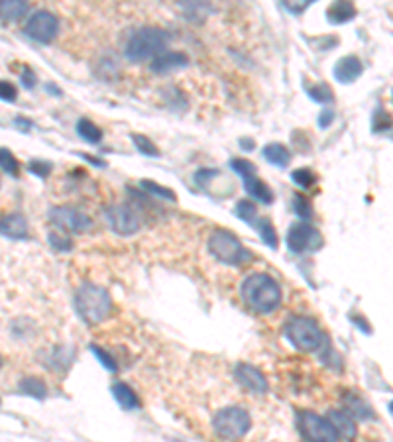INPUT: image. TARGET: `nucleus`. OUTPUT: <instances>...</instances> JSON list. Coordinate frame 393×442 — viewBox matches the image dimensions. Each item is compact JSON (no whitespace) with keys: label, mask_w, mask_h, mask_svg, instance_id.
<instances>
[{"label":"nucleus","mask_w":393,"mask_h":442,"mask_svg":"<svg viewBox=\"0 0 393 442\" xmlns=\"http://www.w3.org/2000/svg\"><path fill=\"white\" fill-rule=\"evenodd\" d=\"M240 295L250 309L258 315H267L276 310L281 303V289L274 278L267 273H252L242 281Z\"/></svg>","instance_id":"obj_1"},{"label":"nucleus","mask_w":393,"mask_h":442,"mask_svg":"<svg viewBox=\"0 0 393 442\" xmlns=\"http://www.w3.org/2000/svg\"><path fill=\"white\" fill-rule=\"evenodd\" d=\"M75 312L79 319L87 324L102 323L110 310H112V299L106 289L93 283H83L73 297Z\"/></svg>","instance_id":"obj_2"},{"label":"nucleus","mask_w":393,"mask_h":442,"mask_svg":"<svg viewBox=\"0 0 393 442\" xmlns=\"http://www.w3.org/2000/svg\"><path fill=\"white\" fill-rule=\"evenodd\" d=\"M171 42V36L160 28H140L130 36L126 44V58L132 63H144L154 61L165 53L167 45Z\"/></svg>","instance_id":"obj_3"},{"label":"nucleus","mask_w":393,"mask_h":442,"mask_svg":"<svg viewBox=\"0 0 393 442\" xmlns=\"http://www.w3.org/2000/svg\"><path fill=\"white\" fill-rule=\"evenodd\" d=\"M285 336L301 352H317L324 344L320 326L309 317H293L285 324Z\"/></svg>","instance_id":"obj_4"},{"label":"nucleus","mask_w":393,"mask_h":442,"mask_svg":"<svg viewBox=\"0 0 393 442\" xmlns=\"http://www.w3.org/2000/svg\"><path fill=\"white\" fill-rule=\"evenodd\" d=\"M209 250L211 254L226 265H240L250 258L248 250L240 244V240L228 232V230H215L211 238H209Z\"/></svg>","instance_id":"obj_5"},{"label":"nucleus","mask_w":393,"mask_h":442,"mask_svg":"<svg viewBox=\"0 0 393 442\" xmlns=\"http://www.w3.org/2000/svg\"><path fill=\"white\" fill-rule=\"evenodd\" d=\"M250 415L242 407H224L219 409L213 417V428L220 439H242L250 430Z\"/></svg>","instance_id":"obj_6"},{"label":"nucleus","mask_w":393,"mask_h":442,"mask_svg":"<svg viewBox=\"0 0 393 442\" xmlns=\"http://www.w3.org/2000/svg\"><path fill=\"white\" fill-rule=\"evenodd\" d=\"M295 423H297L299 434L305 441L335 442L340 439L336 428L333 427V423L329 421V417H319L311 411H297Z\"/></svg>","instance_id":"obj_7"},{"label":"nucleus","mask_w":393,"mask_h":442,"mask_svg":"<svg viewBox=\"0 0 393 442\" xmlns=\"http://www.w3.org/2000/svg\"><path fill=\"white\" fill-rule=\"evenodd\" d=\"M59 32V22L56 16L47 10H40L36 14H32L24 26V34L29 40L38 42V44H49L56 40Z\"/></svg>","instance_id":"obj_8"},{"label":"nucleus","mask_w":393,"mask_h":442,"mask_svg":"<svg viewBox=\"0 0 393 442\" xmlns=\"http://www.w3.org/2000/svg\"><path fill=\"white\" fill-rule=\"evenodd\" d=\"M49 221L67 234H79L91 228V219L73 206H53L49 210Z\"/></svg>","instance_id":"obj_9"},{"label":"nucleus","mask_w":393,"mask_h":442,"mask_svg":"<svg viewBox=\"0 0 393 442\" xmlns=\"http://www.w3.org/2000/svg\"><path fill=\"white\" fill-rule=\"evenodd\" d=\"M322 246V236L311 226L309 222H297L293 224L287 232V248L293 254H303V251H315Z\"/></svg>","instance_id":"obj_10"},{"label":"nucleus","mask_w":393,"mask_h":442,"mask_svg":"<svg viewBox=\"0 0 393 442\" xmlns=\"http://www.w3.org/2000/svg\"><path fill=\"white\" fill-rule=\"evenodd\" d=\"M104 219L108 222V226L120 236H132L136 234L142 226L140 217L136 214V210L128 205H112L104 210Z\"/></svg>","instance_id":"obj_11"},{"label":"nucleus","mask_w":393,"mask_h":442,"mask_svg":"<svg viewBox=\"0 0 393 442\" xmlns=\"http://www.w3.org/2000/svg\"><path fill=\"white\" fill-rule=\"evenodd\" d=\"M234 378H236V382L240 383L246 391L254 393V395H263L270 389L267 380L263 378L262 371L258 368H254V366H250V364H238L234 368Z\"/></svg>","instance_id":"obj_12"},{"label":"nucleus","mask_w":393,"mask_h":442,"mask_svg":"<svg viewBox=\"0 0 393 442\" xmlns=\"http://www.w3.org/2000/svg\"><path fill=\"white\" fill-rule=\"evenodd\" d=\"M175 4L183 18L193 24H201L213 12V0H177Z\"/></svg>","instance_id":"obj_13"},{"label":"nucleus","mask_w":393,"mask_h":442,"mask_svg":"<svg viewBox=\"0 0 393 442\" xmlns=\"http://www.w3.org/2000/svg\"><path fill=\"white\" fill-rule=\"evenodd\" d=\"M342 409L348 413L352 419H356V421H368V419L374 417L372 405H370L364 397H360L358 393H354V391L344 393V397H342Z\"/></svg>","instance_id":"obj_14"},{"label":"nucleus","mask_w":393,"mask_h":442,"mask_svg":"<svg viewBox=\"0 0 393 442\" xmlns=\"http://www.w3.org/2000/svg\"><path fill=\"white\" fill-rule=\"evenodd\" d=\"M362 71H364V67L356 56H346L335 65V77L340 83H354L362 75Z\"/></svg>","instance_id":"obj_15"},{"label":"nucleus","mask_w":393,"mask_h":442,"mask_svg":"<svg viewBox=\"0 0 393 442\" xmlns=\"http://www.w3.org/2000/svg\"><path fill=\"white\" fill-rule=\"evenodd\" d=\"M189 63V59L185 53H179V51H165L161 53L160 58L154 59V63L150 65L154 73H169V71H175V69H181Z\"/></svg>","instance_id":"obj_16"},{"label":"nucleus","mask_w":393,"mask_h":442,"mask_svg":"<svg viewBox=\"0 0 393 442\" xmlns=\"http://www.w3.org/2000/svg\"><path fill=\"white\" fill-rule=\"evenodd\" d=\"M329 421L333 423V427L336 428V432H338V437L340 439H344V441H350V439H354L356 437V425H354V421L356 419H352L348 413L340 411V409H333V411H329Z\"/></svg>","instance_id":"obj_17"},{"label":"nucleus","mask_w":393,"mask_h":442,"mask_svg":"<svg viewBox=\"0 0 393 442\" xmlns=\"http://www.w3.org/2000/svg\"><path fill=\"white\" fill-rule=\"evenodd\" d=\"M352 18H356V6L352 0H333L326 8V20L331 24H346Z\"/></svg>","instance_id":"obj_18"},{"label":"nucleus","mask_w":393,"mask_h":442,"mask_svg":"<svg viewBox=\"0 0 393 442\" xmlns=\"http://www.w3.org/2000/svg\"><path fill=\"white\" fill-rule=\"evenodd\" d=\"M0 228H2V236H6V238H14V240H22V238H26L28 234V222L26 219L22 217V214H6L4 219H2V224H0Z\"/></svg>","instance_id":"obj_19"},{"label":"nucleus","mask_w":393,"mask_h":442,"mask_svg":"<svg viewBox=\"0 0 393 442\" xmlns=\"http://www.w3.org/2000/svg\"><path fill=\"white\" fill-rule=\"evenodd\" d=\"M242 179H244V189L248 191V195H252L262 205H272L274 203V193L263 181H260L256 175H248L242 177Z\"/></svg>","instance_id":"obj_20"},{"label":"nucleus","mask_w":393,"mask_h":442,"mask_svg":"<svg viewBox=\"0 0 393 442\" xmlns=\"http://www.w3.org/2000/svg\"><path fill=\"white\" fill-rule=\"evenodd\" d=\"M112 395H115L117 403L124 411H134V409H138V405H140V401L136 397L134 389H132L128 383H115V385H112Z\"/></svg>","instance_id":"obj_21"},{"label":"nucleus","mask_w":393,"mask_h":442,"mask_svg":"<svg viewBox=\"0 0 393 442\" xmlns=\"http://www.w3.org/2000/svg\"><path fill=\"white\" fill-rule=\"evenodd\" d=\"M28 12V0H0V14L2 22H16Z\"/></svg>","instance_id":"obj_22"},{"label":"nucleus","mask_w":393,"mask_h":442,"mask_svg":"<svg viewBox=\"0 0 393 442\" xmlns=\"http://www.w3.org/2000/svg\"><path fill=\"white\" fill-rule=\"evenodd\" d=\"M262 156L265 158V162H270L276 167H287L291 162V154L289 149L281 144H267L262 149Z\"/></svg>","instance_id":"obj_23"},{"label":"nucleus","mask_w":393,"mask_h":442,"mask_svg":"<svg viewBox=\"0 0 393 442\" xmlns=\"http://www.w3.org/2000/svg\"><path fill=\"white\" fill-rule=\"evenodd\" d=\"M260 236H262V240L265 242V246L267 248H272V250H277V246H279V240H277V232L276 228H274V224L270 219H256L254 224H252Z\"/></svg>","instance_id":"obj_24"},{"label":"nucleus","mask_w":393,"mask_h":442,"mask_svg":"<svg viewBox=\"0 0 393 442\" xmlns=\"http://www.w3.org/2000/svg\"><path fill=\"white\" fill-rule=\"evenodd\" d=\"M77 132L79 136L88 142V144H99L102 140V130L95 124V122H91L87 118H81L79 122H77Z\"/></svg>","instance_id":"obj_25"},{"label":"nucleus","mask_w":393,"mask_h":442,"mask_svg":"<svg viewBox=\"0 0 393 442\" xmlns=\"http://www.w3.org/2000/svg\"><path fill=\"white\" fill-rule=\"evenodd\" d=\"M307 95L315 101V103L320 104H329L335 101V95H333V88L324 83H317V85H311L307 87Z\"/></svg>","instance_id":"obj_26"},{"label":"nucleus","mask_w":393,"mask_h":442,"mask_svg":"<svg viewBox=\"0 0 393 442\" xmlns=\"http://www.w3.org/2000/svg\"><path fill=\"white\" fill-rule=\"evenodd\" d=\"M140 185H142V187H144V191L150 193V195H156V197L165 199V201H169V203H175V201H177L175 193L171 191L169 187H163V185L156 183V181H147V179H142V181H140Z\"/></svg>","instance_id":"obj_27"},{"label":"nucleus","mask_w":393,"mask_h":442,"mask_svg":"<svg viewBox=\"0 0 393 442\" xmlns=\"http://www.w3.org/2000/svg\"><path fill=\"white\" fill-rule=\"evenodd\" d=\"M20 391L36 399H44L45 393H47L44 383L40 382V380H36V378H24L20 382Z\"/></svg>","instance_id":"obj_28"},{"label":"nucleus","mask_w":393,"mask_h":442,"mask_svg":"<svg viewBox=\"0 0 393 442\" xmlns=\"http://www.w3.org/2000/svg\"><path fill=\"white\" fill-rule=\"evenodd\" d=\"M130 138L132 142H134V146L138 147L144 156H150V158H158L160 156V149L156 147V144L150 138L142 136V134H132Z\"/></svg>","instance_id":"obj_29"},{"label":"nucleus","mask_w":393,"mask_h":442,"mask_svg":"<svg viewBox=\"0 0 393 442\" xmlns=\"http://www.w3.org/2000/svg\"><path fill=\"white\" fill-rule=\"evenodd\" d=\"M234 212L238 219H242L248 224H254V221L258 219V210H256V205L252 201H240L234 208Z\"/></svg>","instance_id":"obj_30"},{"label":"nucleus","mask_w":393,"mask_h":442,"mask_svg":"<svg viewBox=\"0 0 393 442\" xmlns=\"http://www.w3.org/2000/svg\"><path fill=\"white\" fill-rule=\"evenodd\" d=\"M291 179H293V183H295V185H299L301 189H309V187H313V185H315L317 175H315L311 169L301 167V169H295V171H293Z\"/></svg>","instance_id":"obj_31"},{"label":"nucleus","mask_w":393,"mask_h":442,"mask_svg":"<svg viewBox=\"0 0 393 442\" xmlns=\"http://www.w3.org/2000/svg\"><path fill=\"white\" fill-rule=\"evenodd\" d=\"M393 126V118L385 112V110H381V108H376V112H374V116H372V128H374V132H385V130H390Z\"/></svg>","instance_id":"obj_32"},{"label":"nucleus","mask_w":393,"mask_h":442,"mask_svg":"<svg viewBox=\"0 0 393 442\" xmlns=\"http://www.w3.org/2000/svg\"><path fill=\"white\" fill-rule=\"evenodd\" d=\"M0 165H2V171L6 173V175H18V171H20V165L16 162V158L6 149V147H2V151H0Z\"/></svg>","instance_id":"obj_33"},{"label":"nucleus","mask_w":393,"mask_h":442,"mask_svg":"<svg viewBox=\"0 0 393 442\" xmlns=\"http://www.w3.org/2000/svg\"><path fill=\"white\" fill-rule=\"evenodd\" d=\"M293 212H295L299 219H303V221H309V219H311L313 210H311V205H309V201H307L303 195H293Z\"/></svg>","instance_id":"obj_34"},{"label":"nucleus","mask_w":393,"mask_h":442,"mask_svg":"<svg viewBox=\"0 0 393 442\" xmlns=\"http://www.w3.org/2000/svg\"><path fill=\"white\" fill-rule=\"evenodd\" d=\"M91 352L95 354L99 360H101V364L104 366V368L108 369V371H117L118 369V364L117 360L110 356V354L106 352V350H102L101 346H97V344H91Z\"/></svg>","instance_id":"obj_35"},{"label":"nucleus","mask_w":393,"mask_h":442,"mask_svg":"<svg viewBox=\"0 0 393 442\" xmlns=\"http://www.w3.org/2000/svg\"><path fill=\"white\" fill-rule=\"evenodd\" d=\"M230 167H233L234 171L238 173L240 177H248V175H256V165L252 162H248V160H233L230 162Z\"/></svg>","instance_id":"obj_36"},{"label":"nucleus","mask_w":393,"mask_h":442,"mask_svg":"<svg viewBox=\"0 0 393 442\" xmlns=\"http://www.w3.org/2000/svg\"><path fill=\"white\" fill-rule=\"evenodd\" d=\"M28 169L29 173H34V175L47 177L51 173V163L44 162V160H32V162L28 163Z\"/></svg>","instance_id":"obj_37"},{"label":"nucleus","mask_w":393,"mask_h":442,"mask_svg":"<svg viewBox=\"0 0 393 442\" xmlns=\"http://www.w3.org/2000/svg\"><path fill=\"white\" fill-rule=\"evenodd\" d=\"M313 2H317V0H283V6L293 14H303Z\"/></svg>","instance_id":"obj_38"},{"label":"nucleus","mask_w":393,"mask_h":442,"mask_svg":"<svg viewBox=\"0 0 393 442\" xmlns=\"http://www.w3.org/2000/svg\"><path fill=\"white\" fill-rule=\"evenodd\" d=\"M49 244L56 248L58 251H69L73 248V242L69 240V238H65V236H59V234H49Z\"/></svg>","instance_id":"obj_39"},{"label":"nucleus","mask_w":393,"mask_h":442,"mask_svg":"<svg viewBox=\"0 0 393 442\" xmlns=\"http://www.w3.org/2000/svg\"><path fill=\"white\" fill-rule=\"evenodd\" d=\"M0 93H2V101H4V103H14L16 101V88L12 83L2 81V83H0Z\"/></svg>","instance_id":"obj_40"},{"label":"nucleus","mask_w":393,"mask_h":442,"mask_svg":"<svg viewBox=\"0 0 393 442\" xmlns=\"http://www.w3.org/2000/svg\"><path fill=\"white\" fill-rule=\"evenodd\" d=\"M22 85L26 88L36 87V73L29 67H24V71H22Z\"/></svg>","instance_id":"obj_41"},{"label":"nucleus","mask_w":393,"mask_h":442,"mask_svg":"<svg viewBox=\"0 0 393 442\" xmlns=\"http://www.w3.org/2000/svg\"><path fill=\"white\" fill-rule=\"evenodd\" d=\"M333 120H335V110L326 108V110H322V112H320L319 126L320 128H329V126L333 124Z\"/></svg>","instance_id":"obj_42"},{"label":"nucleus","mask_w":393,"mask_h":442,"mask_svg":"<svg viewBox=\"0 0 393 442\" xmlns=\"http://www.w3.org/2000/svg\"><path fill=\"white\" fill-rule=\"evenodd\" d=\"M217 173H219L217 169H201V171H197V173H195V181H197L199 185H203L204 181L213 179Z\"/></svg>","instance_id":"obj_43"},{"label":"nucleus","mask_w":393,"mask_h":442,"mask_svg":"<svg viewBox=\"0 0 393 442\" xmlns=\"http://www.w3.org/2000/svg\"><path fill=\"white\" fill-rule=\"evenodd\" d=\"M352 323L358 324V326L362 328V332H366V334H368V332H372V328H370V324H366L364 319H360V317H352Z\"/></svg>","instance_id":"obj_44"},{"label":"nucleus","mask_w":393,"mask_h":442,"mask_svg":"<svg viewBox=\"0 0 393 442\" xmlns=\"http://www.w3.org/2000/svg\"><path fill=\"white\" fill-rule=\"evenodd\" d=\"M240 146H242V149H248V151H250V149H254L252 140H242V142H240Z\"/></svg>","instance_id":"obj_45"},{"label":"nucleus","mask_w":393,"mask_h":442,"mask_svg":"<svg viewBox=\"0 0 393 442\" xmlns=\"http://www.w3.org/2000/svg\"><path fill=\"white\" fill-rule=\"evenodd\" d=\"M47 90H53V93H59L58 87H53V85H47Z\"/></svg>","instance_id":"obj_46"},{"label":"nucleus","mask_w":393,"mask_h":442,"mask_svg":"<svg viewBox=\"0 0 393 442\" xmlns=\"http://www.w3.org/2000/svg\"><path fill=\"white\" fill-rule=\"evenodd\" d=\"M390 411H392V415H393V401H392V403H390Z\"/></svg>","instance_id":"obj_47"}]
</instances>
